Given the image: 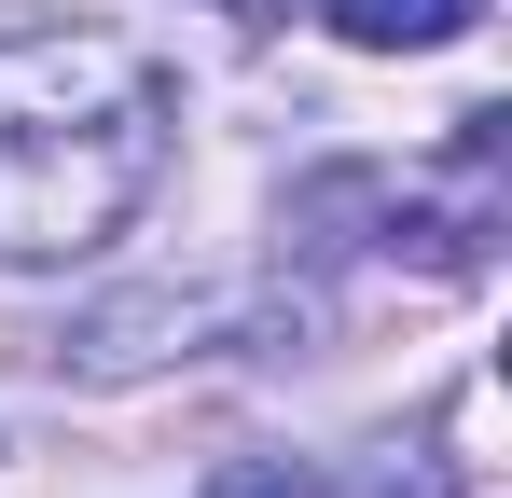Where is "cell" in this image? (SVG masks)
<instances>
[{"instance_id":"7a4b0ae2","label":"cell","mask_w":512,"mask_h":498,"mask_svg":"<svg viewBox=\"0 0 512 498\" xmlns=\"http://www.w3.org/2000/svg\"><path fill=\"white\" fill-rule=\"evenodd\" d=\"M485 0H333V42L360 56H429V42H457Z\"/></svg>"},{"instance_id":"6da1fadb","label":"cell","mask_w":512,"mask_h":498,"mask_svg":"<svg viewBox=\"0 0 512 498\" xmlns=\"http://www.w3.org/2000/svg\"><path fill=\"white\" fill-rule=\"evenodd\" d=\"M180 153V83L125 28L0 42V263H97Z\"/></svg>"},{"instance_id":"3957f363","label":"cell","mask_w":512,"mask_h":498,"mask_svg":"<svg viewBox=\"0 0 512 498\" xmlns=\"http://www.w3.org/2000/svg\"><path fill=\"white\" fill-rule=\"evenodd\" d=\"M208 498H319V471H291V457H222Z\"/></svg>"}]
</instances>
